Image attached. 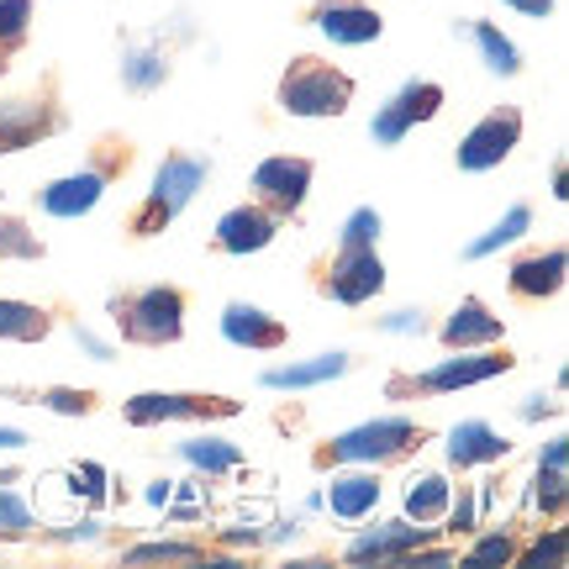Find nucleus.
I'll use <instances>...</instances> for the list:
<instances>
[{"label":"nucleus","instance_id":"12","mask_svg":"<svg viewBox=\"0 0 569 569\" xmlns=\"http://www.w3.org/2000/svg\"><path fill=\"white\" fill-rule=\"evenodd\" d=\"M311 180H317V163L306 159V153H269V159H259L253 163V174H248L253 201L269 206L280 222L301 217L306 196H311Z\"/></svg>","mask_w":569,"mask_h":569},{"label":"nucleus","instance_id":"8","mask_svg":"<svg viewBox=\"0 0 569 569\" xmlns=\"http://www.w3.org/2000/svg\"><path fill=\"white\" fill-rule=\"evenodd\" d=\"M517 369V353L507 343H490V348H459L453 359L432 369H396L386 380L390 401H427V396H453V390L469 386H486L496 375H511Z\"/></svg>","mask_w":569,"mask_h":569},{"label":"nucleus","instance_id":"9","mask_svg":"<svg viewBox=\"0 0 569 569\" xmlns=\"http://www.w3.org/2000/svg\"><path fill=\"white\" fill-rule=\"evenodd\" d=\"M190 42V21L169 17L159 21L153 32H132L122 42V90L127 96H153L163 84L174 80V59L180 48Z\"/></svg>","mask_w":569,"mask_h":569},{"label":"nucleus","instance_id":"21","mask_svg":"<svg viewBox=\"0 0 569 569\" xmlns=\"http://www.w3.org/2000/svg\"><path fill=\"white\" fill-rule=\"evenodd\" d=\"M443 453H448V465L465 475V469H480V465H501L511 453V438H501V432L490 422H480V417H469V422L448 427Z\"/></svg>","mask_w":569,"mask_h":569},{"label":"nucleus","instance_id":"27","mask_svg":"<svg viewBox=\"0 0 569 569\" xmlns=\"http://www.w3.org/2000/svg\"><path fill=\"white\" fill-rule=\"evenodd\" d=\"M53 332V311L0 296V343H42Z\"/></svg>","mask_w":569,"mask_h":569},{"label":"nucleus","instance_id":"6","mask_svg":"<svg viewBox=\"0 0 569 569\" xmlns=\"http://www.w3.org/2000/svg\"><path fill=\"white\" fill-rule=\"evenodd\" d=\"M59 132H69V101H63L59 69H42L27 90L0 96V159L27 153L38 142H53Z\"/></svg>","mask_w":569,"mask_h":569},{"label":"nucleus","instance_id":"34","mask_svg":"<svg viewBox=\"0 0 569 569\" xmlns=\"http://www.w3.org/2000/svg\"><path fill=\"white\" fill-rule=\"evenodd\" d=\"M38 528V517H32V507L21 501L17 490L0 486V538H27V532Z\"/></svg>","mask_w":569,"mask_h":569},{"label":"nucleus","instance_id":"16","mask_svg":"<svg viewBox=\"0 0 569 569\" xmlns=\"http://www.w3.org/2000/svg\"><path fill=\"white\" fill-rule=\"evenodd\" d=\"M432 538V528L427 522H411V517H401V522H375V528H365L353 543L343 549L348 565H401L407 553H417Z\"/></svg>","mask_w":569,"mask_h":569},{"label":"nucleus","instance_id":"18","mask_svg":"<svg viewBox=\"0 0 569 569\" xmlns=\"http://www.w3.org/2000/svg\"><path fill=\"white\" fill-rule=\"evenodd\" d=\"M222 338L232 348H248V353H274V348L290 343V322L264 311L253 301H227L222 306Z\"/></svg>","mask_w":569,"mask_h":569},{"label":"nucleus","instance_id":"33","mask_svg":"<svg viewBox=\"0 0 569 569\" xmlns=\"http://www.w3.org/2000/svg\"><path fill=\"white\" fill-rule=\"evenodd\" d=\"M448 532L453 538H469V532H480V496L469 486H459V496H448Z\"/></svg>","mask_w":569,"mask_h":569},{"label":"nucleus","instance_id":"4","mask_svg":"<svg viewBox=\"0 0 569 569\" xmlns=\"http://www.w3.org/2000/svg\"><path fill=\"white\" fill-rule=\"evenodd\" d=\"M184 311H190V296L180 284H132L106 296V317L117 327V338L132 348H174L184 338Z\"/></svg>","mask_w":569,"mask_h":569},{"label":"nucleus","instance_id":"1","mask_svg":"<svg viewBox=\"0 0 569 569\" xmlns=\"http://www.w3.org/2000/svg\"><path fill=\"white\" fill-rule=\"evenodd\" d=\"M380 227L386 217L375 206H359L348 211L338 243L311 259V290L322 301L338 306H369L380 290H386V259H380Z\"/></svg>","mask_w":569,"mask_h":569},{"label":"nucleus","instance_id":"38","mask_svg":"<svg viewBox=\"0 0 569 569\" xmlns=\"http://www.w3.org/2000/svg\"><path fill=\"white\" fill-rule=\"evenodd\" d=\"M538 417H559V401H549V396H528V407H522V422H538Z\"/></svg>","mask_w":569,"mask_h":569},{"label":"nucleus","instance_id":"36","mask_svg":"<svg viewBox=\"0 0 569 569\" xmlns=\"http://www.w3.org/2000/svg\"><path fill=\"white\" fill-rule=\"evenodd\" d=\"M559 553H565V532L553 528L549 538H538V543H532L528 553L517 549V559H511V565H528V569H538V565H559Z\"/></svg>","mask_w":569,"mask_h":569},{"label":"nucleus","instance_id":"35","mask_svg":"<svg viewBox=\"0 0 569 569\" xmlns=\"http://www.w3.org/2000/svg\"><path fill=\"white\" fill-rule=\"evenodd\" d=\"M465 559L469 565H511V559H517V538H511V532H490L480 543H469Z\"/></svg>","mask_w":569,"mask_h":569},{"label":"nucleus","instance_id":"41","mask_svg":"<svg viewBox=\"0 0 569 569\" xmlns=\"http://www.w3.org/2000/svg\"><path fill=\"white\" fill-rule=\"evenodd\" d=\"M169 496H174V486H169V480H159V486H148V501H153V507H169Z\"/></svg>","mask_w":569,"mask_h":569},{"label":"nucleus","instance_id":"29","mask_svg":"<svg viewBox=\"0 0 569 569\" xmlns=\"http://www.w3.org/2000/svg\"><path fill=\"white\" fill-rule=\"evenodd\" d=\"M448 496H453V486H448V475H417L407 486V517L411 522H443L448 511Z\"/></svg>","mask_w":569,"mask_h":569},{"label":"nucleus","instance_id":"11","mask_svg":"<svg viewBox=\"0 0 569 569\" xmlns=\"http://www.w3.org/2000/svg\"><path fill=\"white\" fill-rule=\"evenodd\" d=\"M517 142H522V106H490L486 117L459 138L453 163H459V174H490L517 153Z\"/></svg>","mask_w":569,"mask_h":569},{"label":"nucleus","instance_id":"24","mask_svg":"<svg viewBox=\"0 0 569 569\" xmlns=\"http://www.w3.org/2000/svg\"><path fill=\"white\" fill-rule=\"evenodd\" d=\"M459 32L475 42V53H480V63H486L490 74H501V80H517V74H522V48H517V42H511L496 21L465 17V21H459Z\"/></svg>","mask_w":569,"mask_h":569},{"label":"nucleus","instance_id":"17","mask_svg":"<svg viewBox=\"0 0 569 569\" xmlns=\"http://www.w3.org/2000/svg\"><path fill=\"white\" fill-rule=\"evenodd\" d=\"M565 248H528V253H517L507 264V290L511 301H553L559 290H565Z\"/></svg>","mask_w":569,"mask_h":569},{"label":"nucleus","instance_id":"25","mask_svg":"<svg viewBox=\"0 0 569 569\" xmlns=\"http://www.w3.org/2000/svg\"><path fill=\"white\" fill-rule=\"evenodd\" d=\"M32 21H38V6L32 0H0V80L17 69V59L32 42Z\"/></svg>","mask_w":569,"mask_h":569},{"label":"nucleus","instance_id":"32","mask_svg":"<svg viewBox=\"0 0 569 569\" xmlns=\"http://www.w3.org/2000/svg\"><path fill=\"white\" fill-rule=\"evenodd\" d=\"M122 559L127 565H159V559H169V565H196V559H206V543H174V538H159V543H132Z\"/></svg>","mask_w":569,"mask_h":569},{"label":"nucleus","instance_id":"42","mask_svg":"<svg viewBox=\"0 0 569 569\" xmlns=\"http://www.w3.org/2000/svg\"><path fill=\"white\" fill-rule=\"evenodd\" d=\"M27 443V432L21 427H0V448H21Z\"/></svg>","mask_w":569,"mask_h":569},{"label":"nucleus","instance_id":"43","mask_svg":"<svg viewBox=\"0 0 569 569\" xmlns=\"http://www.w3.org/2000/svg\"><path fill=\"white\" fill-rule=\"evenodd\" d=\"M565 184H569V174H565V163H553V201H565V196H569Z\"/></svg>","mask_w":569,"mask_h":569},{"label":"nucleus","instance_id":"37","mask_svg":"<svg viewBox=\"0 0 569 569\" xmlns=\"http://www.w3.org/2000/svg\"><path fill=\"white\" fill-rule=\"evenodd\" d=\"M386 332H422V311H396V317H386Z\"/></svg>","mask_w":569,"mask_h":569},{"label":"nucleus","instance_id":"26","mask_svg":"<svg viewBox=\"0 0 569 569\" xmlns=\"http://www.w3.org/2000/svg\"><path fill=\"white\" fill-rule=\"evenodd\" d=\"M522 232H532V206L528 201H517L501 211V222L490 227V232H480V238H469L465 248H459V259L465 264H475V259H490V253H501V248H511Z\"/></svg>","mask_w":569,"mask_h":569},{"label":"nucleus","instance_id":"10","mask_svg":"<svg viewBox=\"0 0 569 569\" xmlns=\"http://www.w3.org/2000/svg\"><path fill=\"white\" fill-rule=\"evenodd\" d=\"M122 417L132 427L232 422V417H243V401L238 396H211V390H138V396H127Z\"/></svg>","mask_w":569,"mask_h":569},{"label":"nucleus","instance_id":"5","mask_svg":"<svg viewBox=\"0 0 569 569\" xmlns=\"http://www.w3.org/2000/svg\"><path fill=\"white\" fill-rule=\"evenodd\" d=\"M427 427L411 422V417H369V422L348 427V432H332L327 443L311 448V469H338V465H407L411 453H422Z\"/></svg>","mask_w":569,"mask_h":569},{"label":"nucleus","instance_id":"7","mask_svg":"<svg viewBox=\"0 0 569 569\" xmlns=\"http://www.w3.org/2000/svg\"><path fill=\"white\" fill-rule=\"evenodd\" d=\"M274 106L284 117H301V122H332L353 106V74L338 69L332 59H322V53H296L280 69Z\"/></svg>","mask_w":569,"mask_h":569},{"label":"nucleus","instance_id":"15","mask_svg":"<svg viewBox=\"0 0 569 569\" xmlns=\"http://www.w3.org/2000/svg\"><path fill=\"white\" fill-rule=\"evenodd\" d=\"M280 217L259 201H243L222 211L217 227H211V253H227V259H248V253H264L274 238H280Z\"/></svg>","mask_w":569,"mask_h":569},{"label":"nucleus","instance_id":"31","mask_svg":"<svg viewBox=\"0 0 569 569\" xmlns=\"http://www.w3.org/2000/svg\"><path fill=\"white\" fill-rule=\"evenodd\" d=\"M32 407L63 411V417H96V411H101V390H69V386H48V390H32Z\"/></svg>","mask_w":569,"mask_h":569},{"label":"nucleus","instance_id":"39","mask_svg":"<svg viewBox=\"0 0 569 569\" xmlns=\"http://www.w3.org/2000/svg\"><path fill=\"white\" fill-rule=\"evenodd\" d=\"M501 6H511L517 17H549L553 0H501Z\"/></svg>","mask_w":569,"mask_h":569},{"label":"nucleus","instance_id":"13","mask_svg":"<svg viewBox=\"0 0 569 569\" xmlns=\"http://www.w3.org/2000/svg\"><path fill=\"white\" fill-rule=\"evenodd\" d=\"M448 90L438 80H407L386 106H375V122H369V138L380 142V148H396V142L407 138L411 127L432 122L438 111H443Z\"/></svg>","mask_w":569,"mask_h":569},{"label":"nucleus","instance_id":"28","mask_svg":"<svg viewBox=\"0 0 569 569\" xmlns=\"http://www.w3.org/2000/svg\"><path fill=\"white\" fill-rule=\"evenodd\" d=\"M38 264V259H48V243H42L38 232H32V222L27 217H17V211H6L0 217V264Z\"/></svg>","mask_w":569,"mask_h":569},{"label":"nucleus","instance_id":"14","mask_svg":"<svg viewBox=\"0 0 569 569\" xmlns=\"http://www.w3.org/2000/svg\"><path fill=\"white\" fill-rule=\"evenodd\" d=\"M301 21L317 27L338 48H365V42H380V32H386V17L369 0H311L301 11Z\"/></svg>","mask_w":569,"mask_h":569},{"label":"nucleus","instance_id":"3","mask_svg":"<svg viewBox=\"0 0 569 569\" xmlns=\"http://www.w3.org/2000/svg\"><path fill=\"white\" fill-rule=\"evenodd\" d=\"M206 180H211V159L190 153V148H163L159 169H153V184L142 190L138 206L122 217V238L127 243H148V238L169 232L190 211V201L206 190Z\"/></svg>","mask_w":569,"mask_h":569},{"label":"nucleus","instance_id":"40","mask_svg":"<svg viewBox=\"0 0 569 569\" xmlns=\"http://www.w3.org/2000/svg\"><path fill=\"white\" fill-rule=\"evenodd\" d=\"M74 338H80V348H90V353H96V359H111V348H106L101 338H90V332H84V327H74Z\"/></svg>","mask_w":569,"mask_h":569},{"label":"nucleus","instance_id":"30","mask_svg":"<svg viewBox=\"0 0 569 569\" xmlns=\"http://www.w3.org/2000/svg\"><path fill=\"white\" fill-rule=\"evenodd\" d=\"M180 459L184 465H196L201 475H232V469L243 465V448L227 443V438H184Z\"/></svg>","mask_w":569,"mask_h":569},{"label":"nucleus","instance_id":"20","mask_svg":"<svg viewBox=\"0 0 569 569\" xmlns=\"http://www.w3.org/2000/svg\"><path fill=\"white\" fill-rule=\"evenodd\" d=\"M380 469H369V465H359V469H332V480H327V511L332 517H343V522H365L369 511L380 507Z\"/></svg>","mask_w":569,"mask_h":569},{"label":"nucleus","instance_id":"22","mask_svg":"<svg viewBox=\"0 0 569 569\" xmlns=\"http://www.w3.org/2000/svg\"><path fill=\"white\" fill-rule=\"evenodd\" d=\"M532 501L549 522H565V507H569V438L553 432L549 448L538 453V480H532Z\"/></svg>","mask_w":569,"mask_h":569},{"label":"nucleus","instance_id":"23","mask_svg":"<svg viewBox=\"0 0 569 569\" xmlns=\"http://www.w3.org/2000/svg\"><path fill=\"white\" fill-rule=\"evenodd\" d=\"M348 369H353V353L332 348V353H317V359H301V365L264 369L259 386L264 390H311V386H327V380H343Z\"/></svg>","mask_w":569,"mask_h":569},{"label":"nucleus","instance_id":"19","mask_svg":"<svg viewBox=\"0 0 569 569\" xmlns=\"http://www.w3.org/2000/svg\"><path fill=\"white\" fill-rule=\"evenodd\" d=\"M501 338H507V322H501L480 296H465V301L443 317V327H438V343H443L448 353H459V348H490V343H501Z\"/></svg>","mask_w":569,"mask_h":569},{"label":"nucleus","instance_id":"2","mask_svg":"<svg viewBox=\"0 0 569 569\" xmlns=\"http://www.w3.org/2000/svg\"><path fill=\"white\" fill-rule=\"evenodd\" d=\"M132 163H138V142L127 138V132H101V138L90 142V153H84V163L74 174H59V180L42 184L38 206L53 222H80V217H90L106 201L111 184L132 174Z\"/></svg>","mask_w":569,"mask_h":569}]
</instances>
